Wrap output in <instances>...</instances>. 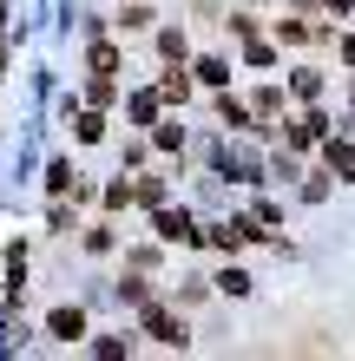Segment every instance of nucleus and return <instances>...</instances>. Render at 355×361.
<instances>
[{"label":"nucleus","instance_id":"obj_18","mask_svg":"<svg viewBox=\"0 0 355 361\" xmlns=\"http://www.w3.org/2000/svg\"><path fill=\"white\" fill-rule=\"evenodd\" d=\"M112 99H119V79H112V73H99L92 86H86V105H112Z\"/></svg>","mask_w":355,"mask_h":361},{"label":"nucleus","instance_id":"obj_23","mask_svg":"<svg viewBox=\"0 0 355 361\" xmlns=\"http://www.w3.org/2000/svg\"><path fill=\"white\" fill-rule=\"evenodd\" d=\"M92 355H106V361L132 355V335H99V342H92Z\"/></svg>","mask_w":355,"mask_h":361},{"label":"nucleus","instance_id":"obj_28","mask_svg":"<svg viewBox=\"0 0 355 361\" xmlns=\"http://www.w3.org/2000/svg\"><path fill=\"white\" fill-rule=\"evenodd\" d=\"M224 27H231L237 39H257V13H231V20H224Z\"/></svg>","mask_w":355,"mask_h":361},{"label":"nucleus","instance_id":"obj_15","mask_svg":"<svg viewBox=\"0 0 355 361\" xmlns=\"http://www.w3.org/2000/svg\"><path fill=\"white\" fill-rule=\"evenodd\" d=\"M152 20H158L152 7H125L119 13V33H152Z\"/></svg>","mask_w":355,"mask_h":361},{"label":"nucleus","instance_id":"obj_19","mask_svg":"<svg viewBox=\"0 0 355 361\" xmlns=\"http://www.w3.org/2000/svg\"><path fill=\"white\" fill-rule=\"evenodd\" d=\"M158 105H164L158 86H152V92H138V99H132V118H138V125H158Z\"/></svg>","mask_w":355,"mask_h":361},{"label":"nucleus","instance_id":"obj_5","mask_svg":"<svg viewBox=\"0 0 355 361\" xmlns=\"http://www.w3.org/2000/svg\"><path fill=\"white\" fill-rule=\"evenodd\" d=\"M289 145H296V152H309V145H323L329 138V118L323 112H303V118H289V132H283Z\"/></svg>","mask_w":355,"mask_h":361},{"label":"nucleus","instance_id":"obj_1","mask_svg":"<svg viewBox=\"0 0 355 361\" xmlns=\"http://www.w3.org/2000/svg\"><path fill=\"white\" fill-rule=\"evenodd\" d=\"M138 335H152L158 348H191V322L172 315L164 302H138Z\"/></svg>","mask_w":355,"mask_h":361},{"label":"nucleus","instance_id":"obj_25","mask_svg":"<svg viewBox=\"0 0 355 361\" xmlns=\"http://www.w3.org/2000/svg\"><path fill=\"white\" fill-rule=\"evenodd\" d=\"M125 204H132V178H119V184H106V210H112V217H119Z\"/></svg>","mask_w":355,"mask_h":361},{"label":"nucleus","instance_id":"obj_16","mask_svg":"<svg viewBox=\"0 0 355 361\" xmlns=\"http://www.w3.org/2000/svg\"><path fill=\"white\" fill-rule=\"evenodd\" d=\"M289 92H296V99H323V73H289Z\"/></svg>","mask_w":355,"mask_h":361},{"label":"nucleus","instance_id":"obj_7","mask_svg":"<svg viewBox=\"0 0 355 361\" xmlns=\"http://www.w3.org/2000/svg\"><path fill=\"white\" fill-rule=\"evenodd\" d=\"M184 73H191V59L158 73V99H164V105H184V99H191V79H184Z\"/></svg>","mask_w":355,"mask_h":361},{"label":"nucleus","instance_id":"obj_10","mask_svg":"<svg viewBox=\"0 0 355 361\" xmlns=\"http://www.w3.org/2000/svg\"><path fill=\"white\" fill-rule=\"evenodd\" d=\"M323 158H329V171H342L355 184V138H323Z\"/></svg>","mask_w":355,"mask_h":361},{"label":"nucleus","instance_id":"obj_29","mask_svg":"<svg viewBox=\"0 0 355 361\" xmlns=\"http://www.w3.org/2000/svg\"><path fill=\"white\" fill-rule=\"evenodd\" d=\"M243 66H277V47H263V39H257V47L243 53Z\"/></svg>","mask_w":355,"mask_h":361},{"label":"nucleus","instance_id":"obj_14","mask_svg":"<svg viewBox=\"0 0 355 361\" xmlns=\"http://www.w3.org/2000/svg\"><path fill=\"white\" fill-rule=\"evenodd\" d=\"M152 145H158V152H184V125L158 118V125H152Z\"/></svg>","mask_w":355,"mask_h":361},{"label":"nucleus","instance_id":"obj_2","mask_svg":"<svg viewBox=\"0 0 355 361\" xmlns=\"http://www.w3.org/2000/svg\"><path fill=\"white\" fill-rule=\"evenodd\" d=\"M257 237H263V224H257V217H224V224H204V243H211V250H224V257L250 250Z\"/></svg>","mask_w":355,"mask_h":361},{"label":"nucleus","instance_id":"obj_11","mask_svg":"<svg viewBox=\"0 0 355 361\" xmlns=\"http://www.w3.org/2000/svg\"><path fill=\"white\" fill-rule=\"evenodd\" d=\"M277 39H283V47H309V39H329V27H303V20H277Z\"/></svg>","mask_w":355,"mask_h":361},{"label":"nucleus","instance_id":"obj_21","mask_svg":"<svg viewBox=\"0 0 355 361\" xmlns=\"http://www.w3.org/2000/svg\"><path fill=\"white\" fill-rule=\"evenodd\" d=\"M250 112H257V118H277V112H283V92H277V86H263L257 99H250Z\"/></svg>","mask_w":355,"mask_h":361},{"label":"nucleus","instance_id":"obj_27","mask_svg":"<svg viewBox=\"0 0 355 361\" xmlns=\"http://www.w3.org/2000/svg\"><path fill=\"white\" fill-rule=\"evenodd\" d=\"M47 224H53V237H73V210H66V204H53Z\"/></svg>","mask_w":355,"mask_h":361},{"label":"nucleus","instance_id":"obj_8","mask_svg":"<svg viewBox=\"0 0 355 361\" xmlns=\"http://www.w3.org/2000/svg\"><path fill=\"white\" fill-rule=\"evenodd\" d=\"M191 73H198L211 92H224V86H231V59H224V53H204V59H191Z\"/></svg>","mask_w":355,"mask_h":361},{"label":"nucleus","instance_id":"obj_20","mask_svg":"<svg viewBox=\"0 0 355 361\" xmlns=\"http://www.w3.org/2000/svg\"><path fill=\"white\" fill-rule=\"evenodd\" d=\"M119 302H152V283H145V276H125V283H119Z\"/></svg>","mask_w":355,"mask_h":361},{"label":"nucleus","instance_id":"obj_12","mask_svg":"<svg viewBox=\"0 0 355 361\" xmlns=\"http://www.w3.org/2000/svg\"><path fill=\"white\" fill-rule=\"evenodd\" d=\"M73 138L79 145H99V138H106V112H99V105H92V112H79L73 118Z\"/></svg>","mask_w":355,"mask_h":361},{"label":"nucleus","instance_id":"obj_6","mask_svg":"<svg viewBox=\"0 0 355 361\" xmlns=\"http://www.w3.org/2000/svg\"><path fill=\"white\" fill-rule=\"evenodd\" d=\"M217 118H224V125H231V132H263V125H257V112H250V105H243V99H231V86H224V92H217Z\"/></svg>","mask_w":355,"mask_h":361},{"label":"nucleus","instance_id":"obj_13","mask_svg":"<svg viewBox=\"0 0 355 361\" xmlns=\"http://www.w3.org/2000/svg\"><path fill=\"white\" fill-rule=\"evenodd\" d=\"M164 190H172V184H164V178H132V204H164Z\"/></svg>","mask_w":355,"mask_h":361},{"label":"nucleus","instance_id":"obj_4","mask_svg":"<svg viewBox=\"0 0 355 361\" xmlns=\"http://www.w3.org/2000/svg\"><path fill=\"white\" fill-rule=\"evenodd\" d=\"M47 335H53L59 348L86 342V309H53V315H47Z\"/></svg>","mask_w":355,"mask_h":361},{"label":"nucleus","instance_id":"obj_26","mask_svg":"<svg viewBox=\"0 0 355 361\" xmlns=\"http://www.w3.org/2000/svg\"><path fill=\"white\" fill-rule=\"evenodd\" d=\"M86 250H92V257H106V250H112V224H92L86 230Z\"/></svg>","mask_w":355,"mask_h":361},{"label":"nucleus","instance_id":"obj_22","mask_svg":"<svg viewBox=\"0 0 355 361\" xmlns=\"http://www.w3.org/2000/svg\"><path fill=\"white\" fill-rule=\"evenodd\" d=\"M92 73H119V47H106V39H92Z\"/></svg>","mask_w":355,"mask_h":361},{"label":"nucleus","instance_id":"obj_31","mask_svg":"<svg viewBox=\"0 0 355 361\" xmlns=\"http://www.w3.org/2000/svg\"><path fill=\"white\" fill-rule=\"evenodd\" d=\"M342 59H349V66H355V33H342Z\"/></svg>","mask_w":355,"mask_h":361},{"label":"nucleus","instance_id":"obj_30","mask_svg":"<svg viewBox=\"0 0 355 361\" xmlns=\"http://www.w3.org/2000/svg\"><path fill=\"white\" fill-rule=\"evenodd\" d=\"M323 7H329V13H355V0H323Z\"/></svg>","mask_w":355,"mask_h":361},{"label":"nucleus","instance_id":"obj_3","mask_svg":"<svg viewBox=\"0 0 355 361\" xmlns=\"http://www.w3.org/2000/svg\"><path fill=\"white\" fill-rule=\"evenodd\" d=\"M152 230H158V243H204V224H198L184 204H178V210H164V204H158Z\"/></svg>","mask_w":355,"mask_h":361},{"label":"nucleus","instance_id":"obj_9","mask_svg":"<svg viewBox=\"0 0 355 361\" xmlns=\"http://www.w3.org/2000/svg\"><path fill=\"white\" fill-rule=\"evenodd\" d=\"M158 59H164V66H184V59H191V39H184V27H158Z\"/></svg>","mask_w":355,"mask_h":361},{"label":"nucleus","instance_id":"obj_17","mask_svg":"<svg viewBox=\"0 0 355 361\" xmlns=\"http://www.w3.org/2000/svg\"><path fill=\"white\" fill-rule=\"evenodd\" d=\"M217 289H224V295H250V289H257V283H250V269H237V263H231V269H224V276H217Z\"/></svg>","mask_w":355,"mask_h":361},{"label":"nucleus","instance_id":"obj_24","mask_svg":"<svg viewBox=\"0 0 355 361\" xmlns=\"http://www.w3.org/2000/svg\"><path fill=\"white\" fill-rule=\"evenodd\" d=\"M73 178H79L73 164H53V171H47V190H53V197H66V190H73Z\"/></svg>","mask_w":355,"mask_h":361}]
</instances>
